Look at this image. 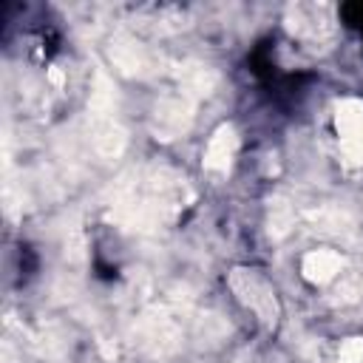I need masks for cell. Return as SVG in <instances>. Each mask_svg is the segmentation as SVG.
<instances>
[{"mask_svg": "<svg viewBox=\"0 0 363 363\" xmlns=\"http://www.w3.org/2000/svg\"><path fill=\"white\" fill-rule=\"evenodd\" d=\"M230 284H233V289L238 292V298H241L261 320L272 323V320L278 318L275 292H272V286H269L261 275H255L252 269H235L233 278H230Z\"/></svg>", "mask_w": 363, "mask_h": 363, "instance_id": "1", "label": "cell"}, {"mask_svg": "<svg viewBox=\"0 0 363 363\" xmlns=\"http://www.w3.org/2000/svg\"><path fill=\"white\" fill-rule=\"evenodd\" d=\"M335 125H337V139L346 162L363 164V102H354V99L343 102L337 108Z\"/></svg>", "mask_w": 363, "mask_h": 363, "instance_id": "2", "label": "cell"}, {"mask_svg": "<svg viewBox=\"0 0 363 363\" xmlns=\"http://www.w3.org/2000/svg\"><path fill=\"white\" fill-rule=\"evenodd\" d=\"M235 145H238L235 130H233L230 125H221V128L213 133L210 145H207L204 164H207V167H216V170H227V164H230V159H233V153H235Z\"/></svg>", "mask_w": 363, "mask_h": 363, "instance_id": "3", "label": "cell"}, {"mask_svg": "<svg viewBox=\"0 0 363 363\" xmlns=\"http://www.w3.org/2000/svg\"><path fill=\"white\" fill-rule=\"evenodd\" d=\"M340 267H343V258H340L337 252H332V250H315V252H309V255L303 258V272H306V278H309V281H318V284L335 278V275L340 272Z\"/></svg>", "mask_w": 363, "mask_h": 363, "instance_id": "4", "label": "cell"}, {"mask_svg": "<svg viewBox=\"0 0 363 363\" xmlns=\"http://www.w3.org/2000/svg\"><path fill=\"white\" fill-rule=\"evenodd\" d=\"M360 357H363V337H352L340 346L337 363H360Z\"/></svg>", "mask_w": 363, "mask_h": 363, "instance_id": "5", "label": "cell"}]
</instances>
